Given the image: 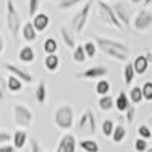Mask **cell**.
Returning a JSON list of instances; mask_svg holds the SVG:
<instances>
[{
	"label": "cell",
	"mask_w": 152,
	"mask_h": 152,
	"mask_svg": "<svg viewBox=\"0 0 152 152\" xmlns=\"http://www.w3.org/2000/svg\"><path fill=\"white\" fill-rule=\"evenodd\" d=\"M28 8H29V15L34 17L38 12V8H40V0H29Z\"/></svg>",
	"instance_id": "obj_38"
},
{
	"label": "cell",
	"mask_w": 152,
	"mask_h": 152,
	"mask_svg": "<svg viewBox=\"0 0 152 152\" xmlns=\"http://www.w3.org/2000/svg\"><path fill=\"white\" fill-rule=\"evenodd\" d=\"M125 138H126V128H125L122 123L116 125V126H114L113 134H111V140L114 143H122Z\"/></svg>",
	"instance_id": "obj_22"
},
{
	"label": "cell",
	"mask_w": 152,
	"mask_h": 152,
	"mask_svg": "<svg viewBox=\"0 0 152 152\" xmlns=\"http://www.w3.org/2000/svg\"><path fill=\"white\" fill-rule=\"evenodd\" d=\"M143 5H145V6H149V5H152V0H143Z\"/></svg>",
	"instance_id": "obj_45"
},
{
	"label": "cell",
	"mask_w": 152,
	"mask_h": 152,
	"mask_svg": "<svg viewBox=\"0 0 152 152\" xmlns=\"http://www.w3.org/2000/svg\"><path fill=\"white\" fill-rule=\"evenodd\" d=\"M32 26L34 29L40 34V32H44L47 28H49V24H50V17L47 14H44V12H37V14L32 17Z\"/></svg>",
	"instance_id": "obj_12"
},
{
	"label": "cell",
	"mask_w": 152,
	"mask_h": 152,
	"mask_svg": "<svg viewBox=\"0 0 152 152\" xmlns=\"http://www.w3.org/2000/svg\"><path fill=\"white\" fill-rule=\"evenodd\" d=\"M94 90H96V93H97L99 96H105V94H108V93H110V90H111V84H110V81H108V79H105V78L97 79Z\"/></svg>",
	"instance_id": "obj_26"
},
{
	"label": "cell",
	"mask_w": 152,
	"mask_h": 152,
	"mask_svg": "<svg viewBox=\"0 0 152 152\" xmlns=\"http://www.w3.org/2000/svg\"><path fill=\"white\" fill-rule=\"evenodd\" d=\"M59 35H61V40L64 43V46L67 49H75L76 47V38H75V32L67 28V26H61L59 28Z\"/></svg>",
	"instance_id": "obj_14"
},
{
	"label": "cell",
	"mask_w": 152,
	"mask_h": 152,
	"mask_svg": "<svg viewBox=\"0 0 152 152\" xmlns=\"http://www.w3.org/2000/svg\"><path fill=\"white\" fill-rule=\"evenodd\" d=\"M142 94H143V100H148V102H152V82L146 81L142 87Z\"/></svg>",
	"instance_id": "obj_34"
},
{
	"label": "cell",
	"mask_w": 152,
	"mask_h": 152,
	"mask_svg": "<svg viewBox=\"0 0 152 152\" xmlns=\"http://www.w3.org/2000/svg\"><path fill=\"white\" fill-rule=\"evenodd\" d=\"M131 3H134V5H138V3H143V0H131Z\"/></svg>",
	"instance_id": "obj_46"
},
{
	"label": "cell",
	"mask_w": 152,
	"mask_h": 152,
	"mask_svg": "<svg viewBox=\"0 0 152 152\" xmlns=\"http://www.w3.org/2000/svg\"><path fill=\"white\" fill-rule=\"evenodd\" d=\"M135 107L131 104L128 108H126V111H125V119H126V122L128 123H132L134 122V119H135Z\"/></svg>",
	"instance_id": "obj_37"
},
{
	"label": "cell",
	"mask_w": 152,
	"mask_h": 152,
	"mask_svg": "<svg viewBox=\"0 0 152 152\" xmlns=\"http://www.w3.org/2000/svg\"><path fill=\"white\" fill-rule=\"evenodd\" d=\"M6 87H8V90L11 93H18V91H21V88H23V82L18 78H15V76L9 75L8 79H6Z\"/></svg>",
	"instance_id": "obj_24"
},
{
	"label": "cell",
	"mask_w": 152,
	"mask_h": 152,
	"mask_svg": "<svg viewBox=\"0 0 152 152\" xmlns=\"http://www.w3.org/2000/svg\"><path fill=\"white\" fill-rule=\"evenodd\" d=\"M12 142H14V146L15 151H20L23 149L24 146H26V142H29V137H28V132L23 131V129H17L14 132V135H12Z\"/></svg>",
	"instance_id": "obj_16"
},
{
	"label": "cell",
	"mask_w": 152,
	"mask_h": 152,
	"mask_svg": "<svg viewBox=\"0 0 152 152\" xmlns=\"http://www.w3.org/2000/svg\"><path fill=\"white\" fill-rule=\"evenodd\" d=\"M114 122L111 120V119H105L104 122H102V126H100V129H102V134L105 135V137H111V134H113V131H114Z\"/></svg>",
	"instance_id": "obj_33"
},
{
	"label": "cell",
	"mask_w": 152,
	"mask_h": 152,
	"mask_svg": "<svg viewBox=\"0 0 152 152\" xmlns=\"http://www.w3.org/2000/svg\"><path fill=\"white\" fill-rule=\"evenodd\" d=\"M6 90H8V87H6V81L0 76V100H3L5 96H6Z\"/></svg>",
	"instance_id": "obj_41"
},
{
	"label": "cell",
	"mask_w": 152,
	"mask_h": 152,
	"mask_svg": "<svg viewBox=\"0 0 152 152\" xmlns=\"http://www.w3.org/2000/svg\"><path fill=\"white\" fill-rule=\"evenodd\" d=\"M113 11H114V14H116L117 20L122 23V26H129V24H131L129 12H128V9L123 6V3H120V2L114 3L113 5Z\"/></svg>",
	"instance_id": "obj_13"
},
{
	"label": "cell",
	"mask_w": 152,
	"mask_h": 152,
	"mask_svg": "<svg viewBox=\"0 0 152 152\" xmlns=\"http://www.w3.org/2000/svg\"><path fill=\"white\" fill-rule=\"evenodd\" d=\"M145 56H146L148 62H149V64H151V62H152V52H146V53H145Z\"/></svg>",
	"instance_id": "obj_44"
},
{
	"label": "cell",
	"mask_w": 152,
	"mask_h": 152,
	"mask_svg": "<svg viewBox=\"0 0 152 152\" xmlns=\"http://www.w3.org/2000/svg\"><path fill=\"white\" fill-rule=\"evenodd\" d=\"M108 75V69L104 66H93L90 69H87L81 73L76 75V78L79 79H102Z\"/></svg>",
	"instance_id": "obj_10"
},
{
	"label": "cell",
	"mask_w": 152,
	"mask_h": 152,
	"mask_svg": "<svg viewBox=\"0 0 152 152\" xmlns=\"http://www.w3.org/2000/svg\"><path fill=\"white\" fill-rule=\"evenodd\" d=\"M12 140V135L8 131H0V145H6Z\"/></svg>",
	"instance_id": "obj_40"
},
{
	"label": "cell",
	"mask_w": 152,
	"mask_h": 152,
	"mask_svg": "<svg viewBox=\"0 0 152 152\" xmlns=\"http://www.w3.org/2000/svg\"><path fill=\"white\" fill-rule=\"evenodd\" d=\"M78 146L84 151V152H99L100 151V146L97 142L91 140V138H84L78 143Z\"/></svg>",
	"instance_id": "obj_20"
},
{
	"label": "cell",
	"mask_w": 152,
	"mask_h": 152,
	"mask_svg": "<svg viewBox=\"0 0 152 152\" xmlns=\"http://www.w3.org/2000/svg\"><path fill=\"white\" fill-rule=\"evenodd\" d=\"M129 102L134 104V105H138V104H142V100H143V94H142V88L140 87H132L131 90H129Z\"/></svg>",
	"instance_id": "obj_28"
},
{
	"label": "cell",
	"mask_w": 152,
	"mask_h": 152,
	"mask_svg": "<svg viewBox=\"0 0 152 152\" xmlns=\"http://www.w3.org/2000/svg\"><path fill=\"white\" fill-rule=\"evenodd\" d=\"M18 61L23 64H32L35 61V52L31 46H23L18 52Z\"/></svg>",
	"instance_id": "obj_17"
},
{
	"label": "cell",
	"mask_w": 152,
	"mask_h": 152,
	"mask_svg": "<svg viewBox=\"0 0 152 152\" xmlns=\"http://www.w3.org/2000/svg\"><path fill=\"white\" fill-rule=\"evenodd\" d=\"M20 34H21V38L26 43H34L38 37V32L34 29L32 23L31 21H26L24 24H21V29H20Z\"/></svg>",
	"instance_id": "obj_15"
},
{
	"label": "cell",
	"mask_w": 152,
	"mask_h": 152,
	"mask_svg": "<svg viewBox=\"0 0 152 152\" xmlns=\"http://www.w3.org/2000/svg\"><path fill=\"white\" fill-rule=\"evenodd\" d=\"M53 122L56 128L62 131H70L75 125V111L70 105H61L53 114Z\"/></svg>",
	"instance_id": "obj_2"
},
{
	"label": "cell",
	"mask_w": 152,
	"mask_h": 152,
	"mask_svg": "<svg viewBox=\"0 0 152 152\" xmlns=\"http://www.w3.org/2000/svg\"><path fill=\"white\" fill-rule=\"evenodd\" d=\"M131 62H132V67H134L135 75H145L146 70H148V67H149V62H148V59H146L145 55L135 56L134 61H131Z\"/></svg>",
	"instance_id": "obj_18"
},
{
	"label": "cell",
	"mask_w": 152,
	"mask_h": 152,
	"mask_svg": "<svg viewBox=\"0 0 152 152\" xmlns=\"http://www.w3.org/2000/svg\"><path fill=\"white\" fill-rule=\"evenodd\" d=\"M43 49H44L46 55L56 53V50H58V41L55 40L53 37H49V38H46V41L43 44Z\"/></svg>",
	"instance_id": "obj_29"
},
{
	"label": "cell",
	"mask_w": 152,
	"mask_h": 152,
	"mask_svg": "<svg viewBox=\"0 0 152 152\" xmlns=\"http://www.w3.org/2000/svg\"><path fill=\"white\" fill-rule=\"evenodd\" d=\"M78 149V140H76V135L75 134H64L56 146V152H76Z\"/></svg>",
	"instance_id": "obj_9"
},
{
	"label": "cell",
	"mask_w": 152,
	"mask_h": 152,
	"mask_svg": "<svg viewBox=\"0 0 152 152\" xmlns=\"http://www.w3.org/2000/svg\"><path fill=\"white\" fill-rule=\"evenodd\" d=\"M0 152H15V148L6 143V145H0Z\"/></svg>",
	"instance_id": "obj_42"
},
{
	"label": "cell",
	"mask_w": 152,
	"mask_h": 152,
	"mask_svg": "<svg viewBox=\"0 0 152 152\" xmlns=\"http://www.w3.org/2000/svg\"><path fill=\"white\" fill-rule=\"evenodd\" d=\"M129 105H131V102H129L128 94H126L125 91H120V93L117 94L116 100H114V107H116V110H117L119 113H125L126 108H128Z\"/></svg>",
	"instance_id": "obj_19"
},
{
	"label": "cell",
	"mask_w": 152,
	"mask_h": 152,
	"mask_svg": "<svg viewBox=\"0 0 152 152\" xmlns=\"http://www.w3.org/2000/svg\"><path fill=\"white\" fill-rule=\"evenodd\" d=\"M44 67L47 72H56L58 67H59V58L56 53H52V55H46L44 58Z\"/></svg>",
	"instance_id": "obj_21"
},
{
	"label": "cell",
	"mask_w": 152,
	"mask_h": 152,
	"mask_svg": "<svg viewBox=\"0 0 152 152\" xmlns=\"http://www.w3.org/2000/svg\"><path fill=\"white\" fill-rule=\"evenodd\" d=\"M94 43L97 49H100L102 52L120 62H128L129 61V47L125 43L116 41V40H110V38H102V37H94Z\"/></svg>",
	"instance_id": "obj_1"
},
{
	"label": "cell",
	"mask_w": 152,
	"mask_h": 152,
	"mask_svg": "<svg viewBox=\"0 0 152 152\" xmlns=\"http://www.w3.org/2000/svg\"><path fill=\"white\" fill-rule=\"evenodd\" d=\"M82 47H84V52H85V55H87V59L96 56V53H97V46H96L94 41H85V43L82 44Z\"/></svg>",
	"instance_id": "obj_31"
},
{
	"label": "cell",
	"mask_w": 152,
	"mask_h": 152,
	"mask_svg": "<svg viewBox=\"0 0 152 152\" xmlns=\"http://www.w3.org/2000/svg\"><path fill=\"white\" fill-rule=\"evenodd\" d=\"M146 152H152V148H148V151Z\"/></svg>",
	"instance_id": "obj_48"
},
{
	"label": "cell",
	"mask_w": 152,
	"mask_h": 152,
	"mask_svg": "<svg viewBox=\"0 0 152 152\" xmlns=\"http://www.w3.org/2000/svg\"><path fill=\"white\" fill-rule=\"evenodd\" d=\"M96 128H97V125H96L94 113L88 108V110H85L81 114V117L78 119V123H76V131H78V134L90 137V135L96 134Z\"/></svg>",
	"instance_id": "obj_3"
},
{
	"label": "cell",
	"mask_w": 152,
	"mask_h": 152,
	"mask_svg": "<svg viewBox=\"0 0 152 152\" xmlns=\"http://www.w3.org/2000/svg\"><path fill=\"white\" fill-rule=\"evenodd\" d=\"M137 132H138V137L145 138V140H149V138L152 137V131H151V128L148 125H140L138 129H137Z\"/></svg>",
	"instance_id": "obj_35"
},
{
	"label": "cell",
	"mask_w": 152,
	"mask_h": 152,
	"mask_svg": "<svg viewBox=\"0 0 152 152\" xmlns=\"http://www.w3.org/2000/svg\"><path fill=\"white\" fill-rule=\"evenodd\" d=\"M5 70H8L9 75L18 78L21 82H26V84L34 82V76H32L28 70H24V69H21V67H17V66H14V64H11V62H6V64H5Z\"/></svg>",
	"instance_id": "obj_11"
},
{
	"label": "cell",
	"mask_w": 152,
	"mask_h": 152,
	"mask_svg": "<svg viewBox=\"0 0 152 152\" xmlns=\"http://www.w3.org/2000/svg\"><path fill=\"white\" fill-rule=\"evenodd\" d=\"M29 145H31V152H44L43 148H41V145L38 143V140H37V138H34V137L29 138Z\"/></svg>",
	"instance_id": "obj_39"
},
{
	"label": "cell",
	"mask_w": 152,
	"mask_h": 152,
	"mask_svg": "<svg viewBox=\"0 0 152 152\" xmlns=\"http://www.w3.org/2000/svg\"><path fill=\"white\" fill-rule=\"evenodd\" d=\"M3 50H5V38L0 35V53H3Z\"/></svg>",
	"instance_id": "obj_43"
},
{
	"label": "cell",
	"mask_w": 152,
	"mask_h": 152,
	"mask_svg": "<svg viewBox=\"0 0 152 152\" xmlns=\"http://www.w3.org/2000/svg\"><path fill=\"white\" fill-rule=\"evenodd\" d=\"M148 126H149V128H151V131H152V117L149 119V122H148Z\"/></svg>",
	"instance_id": "obj_47"
},
{
	"label": "cell",
	"mask_w": 152,
	"mask_h": 152,
	"mask_svg": "<svg viewBox=\"0 0 152 152\" xmlns=\"http://www.w3.org/2000/svg\"><path fill=\"white\" fill-rule=\"evenodd\" d=\"M82 2H85V0H59L58 6H59L61 11H69V9H72L75 6H78Z\"/></svg>",
	"instance_id": "obj_32"
},
{
	"label": "cell",
	"mask_w": 152,
	"mask_h": 152,
	"mask_svg": "<svg viewBox=\"0 0 152 152\" xmlns=\"http://www.w3.org/2000/svg\"><path fill=\"white\" fill-rule=\"evenodd\" d=\"M12 114H14V122L18 126H21V128H29L34 122L32 111L23 104H15L14 110H12Z\"/></svg>",
	"instance_id": "obj_7"
},
{
	"label": "cell",
	"mask_w": 152,
	"mask_h": 152,
	"mask_svg": "<svg viewBox=\"0 0 152 152\" xmlns=\"http://www.w3.org/2000/svg\"><path fill=\"white\" fill-rule=\"evenodd\" d=\"M132 28L137 32H146L152 28V12L149 9H140L135 14L134 20H131Z\"/></svg>",
	"instance_id": "obj_8"
},
{
	"label": "cell",
	"mask_w": 152,
	"mask_h": 152,
	"mask_svg": "<svg viewBox=\"0 0 152 152\" xmlns=\"http://www.w3.org/2000/svg\"><path fill=\"white\" fill-rule=\"evenodd\" d=\"M6 26L12 37L14 38L18 37L21 29V18L12 0H6Z\"/></svg>",
	"instance_id": "obj_4"
},
{
	"label": "cell",
	"mask_w": 152,
	"mask_h": 152,
	"mask_svg": "<svg viewBox=\"0 0 152 152\" xmlns=\"http://www.w3.org/2000/svg\"><path fill=\"white\" fill-rule=\"evenodd\" d=\"M134 148L137 152H146L148 151V140H145V138H135V142H134Z\"/></svg>",
	"instance_id": "obj_36"
},
{
	"label": "cell",
	"mask_w": 152,
	"mask_h": 152,
	"mask_svg": "<svg viewBox=\"0 0 152 152\" xmlns=\"http://www.w3.org/2000/svg\"><path fill=\"white\" fill-rule=\"evenodd\" d=\"M97 9H99V17L100 20L104 21V24H107V26L110 28H114V29H123L122 26V23L117 20L116 14H114V11H113V6L108 5L105 0H99L97 2Z\"/></svg>",
	"instance_id": "obj_6"
},
{
	"label": "cell",
	"mask_w": 152,
	"mask_h": 152,
	"mask_svg": "<svg viewBox=\"0 0 152 152\" xmlns=\"http://www.w3.org/2000/svg\"><path fill=\"white\" fill-rule=\"evenodd\" d=\"M52 2H59V0H52Z\"/></svg>",
	"instance_id": "obj_49"
},
{
	"label": "cell",
	"mask_w": 152,
	"mask_h": 152,
	"mask_svg": "<svg viewBox=\"0 0 152 152\" xmlns=\"http://www.w3.org/2000/svg\"><path fill=\"white\" fill-rule=\"evenodd\" d=\"M91 6H93V0H85L84 6L72 17V28L70 29L75 34H82L84 28L87 26V21H88V15H90Z\"/></svg>",
	"instance_id": "obj_5"
},
{
	"label": "cell",
	"mask_w": 152,
	"mask_h": 152,
	"mask_svg": "<svg viewBox=\"0 0 152 152\" xmlns=\"http://www.w3.org/2000/svg\"><path fill=\"white\" fill-rule=\"evenodd\" d=\"M134 78H135V72H134V67H132V62L131 61L125 62V67H123V82L126 85H131Z\"/></svg>",
	"instance_id": "obj_23"
},
{
	"label": "cell",
	"mask_w": 152,
	"mask_h": 152,
	"mask_svg": "<svg viewBox=\"0 0 152 152\" xmlns=\"http://www.w3.org/2000/svg\"><path fill=\"white\" fill-rule=\"evenodd\" d=\"M72 58H73V61H75V62H79V64H81V62H85V61H87V55H85V52H84L82 44L76 46V47L73 49Z\"/></svg>",
	"instance_id": "obj_30"
},
{
	"label": "cell",
	"mask_w": 152,
	"mask_h": 152,
	"mask_svg": "<svg viewBox=\"0 0 152 152\" xmlns=\"http://www.w3.org/2000/svg\"><path fill=\"white\" fill-rule=\"evenodd\" d=\"M97 105H99V108L102 110V111H111L113 108H114V99H113V96H110V94H105V96H100L99 97V100H97Z\"/></svg>",
	"instance_id": "obj_25"
},
{
	"label": "cell",
	"mask_w": 152,
	"mask_h": 152,
	"mask_svg": "<svg viewBox=\"0 0 152 152\" xmlns=\"http://www.w3.org/2000/svg\"><path fill=\"white\" fill-rule=\"evenodd\" d=\"M35 99L38 104H44L46 99H47V87H46V82L44 81H40L38 84L37 90H35Z\"/></svg>",
	"instance_id": "obj_27"
}]
</instances>
